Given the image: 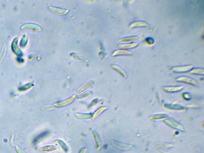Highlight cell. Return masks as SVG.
<instances>
[{"label": "cell", "instance_id": "obj_1", "mask_svg": "<svg viewBox=\"0 0 204 153\" xmlns=\"http://www.w3.org/2000/svg\"><path fill=\"white\" fill-rule=\"evenodd\" d=\"M163 123L169 127L173 128L178 130L181 132H185V129L178 122L171 119H166L163 121Z\"/></svg>", "mask_w": 204, "mask_h": 153}, {"label": "cell", "instance_id": "obj_2", "mask_svg": "<svg viewBox=\"0 0 204 153\" xmlns=\"http://www.w3.org/2000/svg\"><path fill=\"white\" fill-rule=\"evenodd\" d=\"M177 81L185 83L188 84L192 85L194 86H197L198 82L195 79L187 76H181L176 79Z\"/></svg>", "mask_w": 204, "mask_h": 153}, {"label": "cell", "instance_id": "obj_3", "mask_svg": "<svg viewBox=\"0 0 204 153\" xmlns=\"http://www.w3.org/2000/svg\"><path fill=\"white\" fill-rule=\"evenodd\" d=\"M110 142H111V145L113 146L114 147L118 149L121 150H129L132 148L131 145L123 143L116 141L113 140H111Z\"/></svg>", "mask_w": 204, "mask_h": 153}, {"label": "cell", "instance_id": "obj_4", "mask_svg": "<svg viewBox=\"0 0 204 153\" xmlns=\"http://www.w3.org/2000/svg\"><path fill=\"white\" fill-rule=\"evenodd\" d=\"M193 68V66L192 65H186L173 67L172 70L175 73H183L190 72Z\"/></svg>", "mask_w": 204, "mask_h": 153}, {"label": "cell", "instance_id": "obj_5", "mask_svg": "<svg viewBox=\"0 0 204 153\" xmlns=\"http://www.w3.org/2000/svg\"><path fill=\"white\" fill-rule=\"evenodd\" d=\"M49 10L53 13L60 15H67L68 13V10L62 9L57 7H53V6H49L48 7Z\"/></svg>", "mask_w": 204, "mask_h": 153}, {"label": "cell", "instance_id": "obj_6", "mask_svg": "<svg viewBox=\"0 0 204 153\" xmlns=\"http://www.w3.org/2000/svg\"><path fill=\"white\" fill-rule=\"evenodd\" d=\"M75 98V96H73L69 98V99L65 100L54 104V107H56L57 108H61L62 107H65V106H68L74 101Z\"/></svg>", "mask_w": 204, "mask_h": 153}, {"label": "cell", "instance_id": "obj_7", "mask_svg": "<svg viewBox=\"0 0 204 153\" xmlns=\"http://www.w3.org/2000/svg\"><path fill=\"white\" fill-rule=\"evenodd\" d=\"M138 45V43L137 42L130 43L126 44H120L116 46V47L120 50H126L132 49L136 48Z\"/></svg>", "mask_w": 204, "mask_h": 153}, {"label": "cell", "instance_id": "obj_8", "mask_svg": "<svg viewBox=\"0 0 204 153\" xmlns=\"http://www.w3.org/2000/svg\"><path fill=\"white\" fill-rule=\"evenodd\" d=\"M149 25L147 23L143 21H138L132 23L129 26L130 28L140 27H148Z\"/></svg>", "mask_w": 204, "mask_h": 153}, {"label": "cell", "instance_id": "obj_9", "mask_svg": "<svg viewBox=\"0 0 204 153\" xmlns=\"http://www.w3.org/2000/svg\"><path fill=\"white\" fill-rule=\"evenodd\" d=\"M132 52L130 51L126 50H119L114 51L112 54V56H130L132 55Z\"/></svg>", "mask_w": 204, "mask_h": 153}, {"label": "cell", "instance_id": "obj_10", "mask_svg": "<svg viewBox=\"0 0 204 153\" xmlns=\"http://www.w3.org/2000/svg\"><path fill=\"white\" fill-rule=\"evenodd\" d=\"M184 87L182 86H180L165 87H163V90L165 91L168 93H175L181 91Z\"/></svg>", "mask_w": 204, "mask_h": 153}, {"label": "cell", "instance_id": "obj_11", "mask_svg": "<svg viewBox=\"0 0 204 153\" xmlns=\"http://www.w3.org/2000/svg\"><path fill=\"white\" fill-rule=\"evenodd\" d=\"M92 133L93 136H94V140L96 143V149L97 150H99L102 146V142H101V139H100V136L96 132L93 131H92Z\"/></svg>", "mask_w": 204, "mask_h": 153}, {"label": "cell", "instance_id": "obj_12", "mask_svg": "<svg viewBox=\"0 0 204 153\" xmlns=\"http://www.w3.org/2000/svg\"><path fill=\"white\" fill-rule=\"evenodd\" d=\"M138 37L137 36H130L125 37L121 38L119 40L120 42L124 43H133V42L136 41L138 39Z\"/></svg>", "mask_w": 204, "mask_h": 153}, {"label": "cell", "instance_id": "obj_13", "mask_svg": "<svg viewBox=\"0 0 204 153\" xmlns=\"http://www.w3.org/2000/svg\"><path fill=\"white\" fill-rule=\"evenodd\" d=\"M111 68L114 70L116 71L118 73H119L124 79H126L127 77V75L125 71L122 68L117 65H113L111 66Z\"/></svg>", "mask_w": 204, "mask_h": 153}, {"label": "cell", "instance_id": "obj_14", "mask_svg": "<svg viewBox=\"0 0 204 153\" xmlns=\"http://www.w3.org/2000/svg\"><path fill=\"white\" fill-rule=\"evenodd\" d=\"M94 81L93 80L89 81L85 83L83 85L80 87L79 88L77 89L75 92H76V93H77L82 92L83 91L86 90V89L89 88V87H91L92 85L94 84Z\"/></svg>", "mask_w": 204, "mask_h": 153}, {"label": "cell", "instance_id": "obj_15", "mask_svg": "<svg viewBox=\"0 0 204 153\" xmlns=\"http://www.w3.org/2000/svg\"><path fill=\"white\" fill-rule=\"evenodd\" d=\"M107 109V108L105 107H102L99 108V109L96 110V111L94 112V114L92 115L91 121L92 122L94 121L96 118L99 117L101 114H102Z\"/></svg>", "mask_w": 204, "mask_h": 153}, {"label": "cell", "instance_id": "obj_16", "mask_svg": "<svg viewBox=\"0 0 204 153\" xmlns=\"http://www.w3.org/2000/svg\"><path fill=\"white\" fill-rule=\"evenodd\" d=\"M92 114L91 113H76L75 116L76 118L80 120H88L92 118Z\"/></svg>", "mask_w": 204, "mask_h": 153}, {"label": "cell", "instance_id": "obj_17", "mask_svg": "<svg viewBox=\"0 0 204 153\" xmlns=\"http://www.w3.org/2000/svg\"><path fill=\"white\" fill-rule=\"evenodd\" d=\"M57 149L58 148L55 146L48 145L41 148L40 149V151L42 152H50L54 151Z\"/></svg>", "mask_w": 204, "mask_h": 153}, {"label": "cell", "instance_id": "obj_18", "mask_svg": "<svg viewBox=\"0 0 204 153\" xmlns=\"http://www.w3.org/2000/svg\"><path fill=\"white\" fill-rule=\"evenodd\" d=\"M168 117V115L165 114H156V115H153L150 117L149 119L150 120L162 119L167 118Z\"/></svg>", "mask_w": 204, "mask_h": 153}, {"label": "cell", "instance_id": "obj_19", "mask_svg": "<svg viewBox=\"0 0 204 153\" xmlns=\"http://www.w3.org/2000/svg\"><path fill=\"white\" fill-rule=\"evenodd\" d=\"M190 73L192 74L197 75H202L204 74V70L203 68H193L190 71Z\"/></svg>", "mask_w": 204, "mask_h": 153}, {"label": "cell", "instance_id": "obj_20", "mask_svg": "<svg viewBox=\"0 0 204 153\" xmlns=\"http://www.w3.org/2000/svg\"><path fill=\"white\" fill-rule=\"evenodd\" d=\"M165 107L166 108H168L169 109L173 110H181L184 109L183 107L178 105H171V104H166L165 105Z\"/></svg>", "mask_w": 204, "mask_h": 153}, {"label": "cell", "instance_id": "obj_21", "mask_svg": "<svg viewBox=\"0 0 204 153\" xmlns=\"http://www.w3.org/2000/svg\"><path fill=\"white\" fill-rule=\"evenodd\" d=\"M55 142L58 143V144L64 150V151H65V152L68 151V148L64 141L61 140H57L55 141Z\"/></svg>", "mask_w": 204, "mask_h": 153}, {"label": "cell", "instance_id": "obj_22", "mask_svg": "<svg viewBox=\"0 0 204 153\" xmlns=\"http://www.w3.org/2000/svg\"><path fill=\"white\" fill-rule=\"evenodd\" d=\"M92 93V92L91 91H87L85 92V93H83L81 94L78 96L77 97V99H81L85 98L88 96L89 95Z\"/></svg>", "mask_w": 204, "mask_h": 153}, {"label": "cell", "instance_id": "obj_23", "mask_svg": "<svg viewBox=\"0 0 204 153\" xmlns=\"http://www.w3.org/2000/svg\"><path fill=\"white\" fill-rule=\"evenodd\" d=\"M145 41L149 45H150L153 44L154 43V40L152 38L149 37L146 38V39Z\"/></svg>", "mask_w": 204, "mask_h": 153}, {"label": "cell", "instance_id": "obj_24", "mask_svg": "<svg viewBox=\"0 0 204 153\" xmlns=\"http://www.w3.org/2000/svg\"><path fill=\"white\" fill-rule=\"evenodd\" d=\"M183 97L186 100L191 99V96L189 93H184L182 95Z\"/></svg>", "mask_w": 204, "mask_h": 153}, {"label": "cell", "instance_id": "obj_25", "mask_svg": "<svg viewBox=\"0 0 204 153\" xmlns=\"http://www.w3.org/2000/svg\"><path fill=\"white\" fill-rule=\"evenodd\" d=\"M87 151V149L85 148H83L81 149L80 150L79 153H86Z\"/></svg>", "mask_w": 204, "mask_h": 153}]
</instances>
